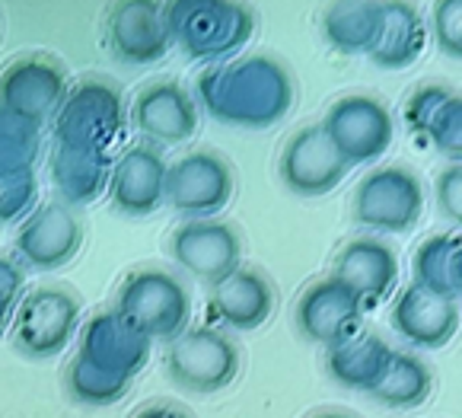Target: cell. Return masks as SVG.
<instances>
[{
	"label": "cell",
	"mask_w": 462,
	"mask_h": 418,
	"mask_svg": "<svg viewBox=\"0 0 462 418\" xmlns=\"http://www.w3.org/2000/svg\"><path fill=\"white\" fill-rule=\"evenodd\" d=\"M195 89L208 116L236 128H272L297 99L291 68L272 55L214 64L198 74Z\"/></svg>",
	"instance_id": "obj_1"
},
{
	"label": "cell",
	"mask_w": 462,
	"mask_h": 418,
	"mask_svg": "<svg viewBox=\"0 0 462 418\" xmlns=\"http://www.w3.org/2000/svg\"><path fill=\"white\" fill-rule=\"evenodd\" d=\"M172 45L198 61H220L236 55L255 33V14L245 4L224 0H182L166 4Z\"/></svg>",
	"instance_id": "obj_2"
},
{
	"label": "cell",
	"mask_w": 462,
	"mask_h": 418,
	"mask_svg": "<svg viewBox=\"0 0 462 418\" xmlns=\"http://www.w3.org/2000/svg\"><path fill=\"white\" fill-rule=\"evenodd\" d=\"M116 310L150 342H176L189 332L191 294L172 272L137 268L122 282Z\"/></svg>",
	"instance_id": "obj_3"
},
{
	"label": "cell",
	"mask_w": 462,
	"mask_h": 418,
	"mask_svg": "<svg viewBox=\"0 0 462 418\" xmlns=\"http://www.w3.org/2000/svg\"><path fill=\"white\" fill-rule=\"evenodd\" d=\"M424 182L405 166H380L357 182L351 199L354 224L374 234H405L424 214Z\"/></svg>",
	"instance_id": "obj_4"
},
{
	"label": "cell",
	"mask_w": 462,
	"mask_h": 418,
	"mask_svg": "<svg viewBox=\"0 0 462 418\" xmlns=\"http://www.w3.org/2000/svg\"><path fill=\"white\" fill-rule=\"evenodd\" d=\"M243 355L217 326H195L166 348V374L179 390L220 393L239 377Z\"/></svg>",
	"instance_id": "obj_5"
},
{
	"label": "cell",
	"mask_w": 462,
	"mask_h": 418,
	"mask_svg": "<svg viewBox=\"0 0 462 418\" xmlns=\"http://www.w3.org/2000/svg\"><path fill=\"white\" fill-rule=\"evenodd\" d=\"M236 176L226 157L195 147L176 157L166 170V205L189 220H208L230 205Z\"/></svg>",
	"instance_id": "obj_6"
},
{
	"label": "cell",
	"mask_w": 462,
	"mask_h": 418,
	"mask_svg": "<svg viewBox=\"0 0 462 418\" xmlns=\"http://www.w3.org/2000/svg\"><path fill=\"white\" fill-rule=\"evenodd\" d=\"M125 125L122 93L106 80H83L55 116L58 147L109 153Z\"/></svg>",
	"instance_id": "obj_7"
},
{
	"label": "cell",
	"mask_w": 462,
	"mask_h": 418,
	"mask_svg": "<svg viewBox=\"0 0 462 418\" xmlns=\"http://www.w3.org/2000/svg\"><path fill=\"white\" fill-rule=\"evenodd\" d=\"M319 125L347 166L380 160L393 147L395 137V122L386 103H380L370 93H347L335 99Z\"/></svg>",
	"instance_id": "obj_8"
},
{
	"label": "cell",
	"mask_w": 462,
	"mask_h": 418,
	"mask_svg": "<svg viewBox=\"0 0 462 418\" xmlns=\"http://www.w3.org/2000/svg\"><path fill=\"white\" fill-rule=\"evenodd\" d=\"M170 255L191 278L217 288L224 278L243 268V240L226 220H185L170 234Z\"/></svg>",
	"instance_id": "obj_9"
},
{
	"label": "cell",
	"mask_w": 462,
	"mask_h": 418,
	"mask_svg": "<svg viewBox=\"0 0 462 418\" xmlns=\"http://www.w3.org/2000/svg\"><path fill=\"white\" fill-rule=\"evenodd\" d=\"M80 322V301L68 288L42 284L20 301L14 322V342L29 358H51L68 348Z\"/></svg>",
	"instance_id": "obj_10"
},
{
	"label": "cell",
	"mask_w": 462,
	"mask_h": 418,
	"mask_svg": "<svg viewBox=\"0 0 462 418\" xmlns=\"http://www.w3.org/2000/svg\"><path fill=\"white\" fill-rule=\"evenodd\" d=\"M364 301L335 274L316 278L293 307V326L306 342L332 348L364 330Z\"/></svg>",
	"instance_id": "obj_11"
},
{
	"label": "cell",
	"mask_w": 462,
	"mask_h": 418,
	"mask_svg": "<svg viewBox=\"0 0 462 418\" xmlns=\"http://www.w3.org/2000/svg\"><path fill=\"white\" fill-rule=\"evenodd\" d=\"M347 170L351 166L335 151L322 125H306V128L293 131L278 160L281 182L300 199H322V195L335 192L345 182Z\"/></svg>",
	"instance_id": "obj_12"
},
{
	"label": "cell",
	"mask_w": 462,
	"mask_h": 418,
	"mask_svg": "<svg viewBox=\"0 0 462 418\" xmlns=\"http://www.w3.org/2000/svg\"><path fill=\"white\" fill-rule=\"evenodd\" d=\"M68 99L64 68L48 58H20L0 77V109L35 125L58 116Z\"/></svg>",
	"instance_id": "obj_13"
},
{
	"label": "cell",
	"mask_w": 462,
	"mask_h": 418,
	"mask_svg": "<svg viewBox=\"0 0 462 418\" xmlns=\"http://www.w3.org/2000/svg\"><path fill=\"white\" fill-rule=\"evenodd\" d=\"M106 39L118 61L125 64H157L166 58L172 45L166 4L147 0H125L106 14Z\"/></svg>",
	"instance_id": "obj_14"
},
{
	"label": "cell",
	"mask_w": 462,
	"mask_h": 418,
	"mask_svg": "<svg viewBox=\"0 0 462 418\" xmlns=\"http://www.w3.org/2000/svg\"><path fill=\"white\" fill-rule=\"evenodd\" d=\"M389 322L411 348L437 351L453 342L459 330V301L411 282L393 301Z\"/></svg>",
	"instance_id": "obj_15"
},
{
	"label": "cell",
	"mask_w": 462,
	"mask_h": 418,
	"mask_svg": "<svg viewBox=\"0 0 462 418\" xmlns=\"http://www.w3.org/2000/svg\"><path fill=\"white\" fill-rule=\"evenodd\" d=\"M131 125L147 137V144H185L198 131V106L182 83H147L131 103Z\"/></svg>",
	"instance_id": "obj_16"
},
{
	"label": "cell",
	"mask_w": 462,
	"mask_h": 418,
	"mask_svg": "<svg viewBox=\"0 0 462 418\" xmlns=\"http://www.w3.org/2000/svg\"><path fill=\"white\" fill-rule=\"evenodd\" d=\"M166 170L170 163L163 160L157 144L128 147L112 166L109 179V199L128 218H147L166 201Z\"/></svg>",
	"instance_id": "obj_17"
},
{
	"label": "cell",
	"mask_w": 462,
	"mask_h": 418,
	"mask_svg": "<svg viewBox=\"0 0 462 418\" xmlns=\"http://www.w3.org/2000/svg\"><path fill=\"white\" fill-rule=\"evenodd\" d=\"M150 348H153V342H150L143 332H137L116 307L89 316L80 336L83 358H89V361L99 364L102 370H109V374H118V377H128V380H134L137 370L147 364Z\"/></svg>",
	"instance_id": "obj_18"
},
{
	"label": "cell",
	"mask_w": 462,
	"mask_h": 418,
	"mask_svg": "<svg viewBox=\"0 0 462 418\" xmlns=\"http://www.w3.org/2000/svg\"><path fill=\"white\" fill-rule=\"evenodd\" d=\"M274 307H278V294L268 274L245 265L224 278L217 288H211V301H208L211 320L239 332L262 330L274 316Z\"/></svg>",
	"instance_id": "obj_19"
},
{
	"label": "cell",
	"mask_w": 462,
	"mask_h": 418,
	"mask_svg": "<svg viewBox=\"0 0 462 418\" xmlns=\"http://www.w3.org/2000/svg\"><path fill=\"white\" fill-rule=\"evenodd\" d=\"M332 274L345 282L354 294L361 297L364 307L386 301L399 282V255L376 237H354L335 255Z\"/></svg>",
	"instance_id": "obj_20"
},
{
	"label": "cell",
	"mask_w": 462,
	"mask_h": 418,
	"mask_svg": "<svg viewBox=\"0 0 462 418\" xmlns=\"http://www.w3.org/2000/svg\"><path fill=\"white\" fill-rule=\"evenodd\" d=\"M83 243V227L68 205L51 201L23 220L16 234V253L32 268H58L77 255Z\"/></svg>",
	"instance_id": "obj_21"
},
{
	"label": "cell",
	"mask_w": 462,
	"mask_h": 418,
	"mask_svg": "<svg viewBox=\"0 0 462 418\" xmlns=\"http://www.w3.org/2000/svg\"><path fill=\"white\" fill-rule=\"evenodd\" d=\"M405 122L449 163H462V93L424 83L405 103Z\"/></svg>",
	"instance_id": "obj_22"
},
{
	"label": "cell",
	"mask_w": 462,
	"mask_h": 418,
	"mask_svg": "<svg viewBox=\"0 0 462 418\" xmlns=\"http://www.w3.org/2000/svg\"><path fill=\"white\" fill-rule=\"evenodd\" d=\"M395 348H389L386 339L370 330H361L357 336L332 345L322 355V367L338 386L354 393H374L389 367V358Z\"/></svg>",
	"instance_id": "obj_23"
},
{
	"label": "cell",
	"mask_w": 462,
	"mask_h": 418,
	"mask_svg": "<svg viewBox=\"0 0 462 418\" xmlns=\"http://www.w3.org/2000/svg\"><path fill=\"white\" fill-rule=\"evenodd\" d=\"M428 49V23L411 4H383V26L370 61L383 70H405Z\"/></svg>",
	"instance_id": "obj_24"
},
{
	"label": "cell",
	"mask_w": 462,
	"mask_h": 418,
	"mask_svg": "<svg viewBox=\"0 0 462 418\" xmlns=\"http://www.w3.org/2000/svg\"><path fill=\"white\" fill-rule=\"evenodd\" d=\"M383 26V4L374 0H345L322 10V39L338 55H367L374 51Z\"/></svg>",
	"instance_id": "obj_25"
},
{
	"label": "cell",
	"mask_w": 462,
	"mask_h": 418,
	"mask_svg": "<svg viewBox=\"0 0 462 418\" xmlns=\"http://www.w3.org/2000/svg\"><path fill=\"white\" fill-rule=\"evenodd\" d=\"M434 393V374L415 351H393L389 367L370 396L386 409H418Z\"/></svg>",
	"instance_id": "obj_26"
},
{
	"label": "cell",
	"mask_w": 462,
	"mask_h": 418,
	"mask_svg": "<svg viewBox=\"0 0 462 418\" xmlns=\"http://www.w3.org/2000/svg\"><path fill=\"white\" fill-rule=\"evenodd\" d=\"M51 170H55V182L68 201H93L112 179L109 153L77 151V147H58Z\"/></svg>",
	"instance_id": "obj_27"
},
{
	"label": "cell",
	"mask_w": 462,
	"mask_h": 418,
	"mask_svg": "<svg viewBox=\"0 0 462 418\" xmlns=\"http://www.w3.org/2000/svg\"><path fill=\"white\" fill-rule=\"evenodd\" d=\"M134 380L118 377L102 370L99 364H93L89 358H83L80 351L74 355V361L68 364V390L77 403L83 405H112L131 390Z\"/></svg>",
	"instance_id": "obj_28"
},
{
	"label": "cell",
	"mask_w": 462,
	"mask_h": 418,
	"mask_svg": "<svg viewBox=\"0 0 462 418\" xmlns=\"http://www.w3.org/2000/svg\"><path fill=\"white\" fill-rule=\"evenodd\" d=\"M462 237L459 234H434L415 249V284L428 291H437V294H453V282H449V268H453V255L459 249ZM459 301V297H456Z\"/></svg>",
	"instance_id": "obj_29"
},
{
	"label": "cell",
	"mask_w": 462,
	"mask_h": 418,
	"mask_svg": "<svg viewBox=\"0 0 462 418\" xmlns=\"http://www.w3.org/2000/svg\"><path fill=\"white\" fill-rule=\"evenodd\" d=\"M430 35L447 58L462 61V0H440L430 10Z\"/></svg>",
	"instance_id": "obj_30"
},
{
	"label": "cell",
	"mask_w": 462,
	"mask_h": 418,
	"mask_svg": "<svg viewBox=\"0 0 462 418\" xmlns=\"http://www.w3.org/2000/svg\"><path fill=\"white\" fill-rule=\"evenodd\" d=\"M437 208L462 230V163H449L437 172Z\"/></svg>",
	"instance_id": "obj_31"
},
{
	"label": "cell",
	"mask_w": 462,
	"mask_h": 418,
	"mask_svg": "<svg viewBox=\"0 0 462 418\" xmlns=\"http://www.w3.org/2000/svg\"><path fill=\"white\" fill-rule=\"evenodd\" d=\"M131 418H191V412L172 399H150Z\"/></svg>",
	"instance_id": "obj_32"
},
{
	"label": "cell",
	"mask_w": 462,
	"mask_h": 418,
	"mask_svg": "<svg viewBox=\"0 0 462 418\" xmlns=\"http://www.w3.org/2000/svg\"><path fill=\"white\" fill-rule=\"evenodd\" d=\"M449 282H453V294L462 297V243L453 255V268H449Z\"/></svg>",
	"instance_id": "obj_33"
},
{
	"label": "cell",
	"mask_w": 462,
	"mask_h": 418,
	"mask_svg": "<svg viewBox=\"0 0 462 418\" xmlns=\"http://www.w3.org/2000/svg\"><path fill=\"white\" fill-rule=\"evenodd\" d=\"M310 418H354L351 412H341V409H322V412H316V415H310Z\"/></svg>",
	"instance_id": "obj_34"
}]
</instances>
